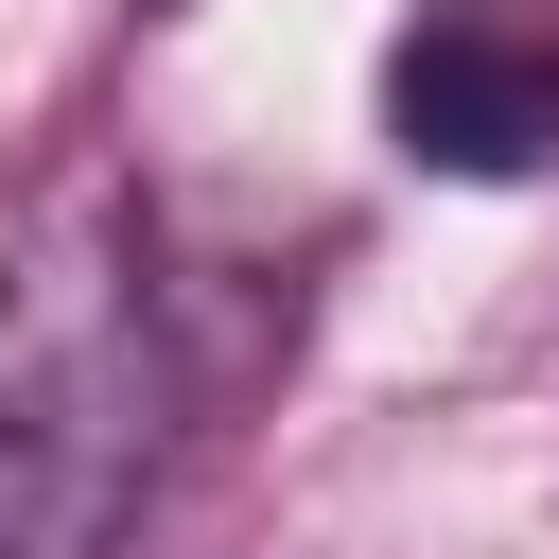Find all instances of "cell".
Masks as SVG:
<instances>
[{
	"instance_id": "obj_2",
	"label": "cell",
	"mask_w": 559,
	"mask_h": 559,
	"mask_svg": "<svg viewBox=\"0 0 559 559\" xmlns=\"http://www.w3.org/2000/svg\"><path fill=\"white\" fill-rule=\"evenodd\" d=\"M384 140L419 175H542L559 157V0H419L384 35Z\"/></svg>"
},
{
	"instance_id": "obj_1",
	"label": "cell",
	"mask_w": 559,
	"mask_h": 559,
	"mask_svg": "<svg viewBox=\"0 0 559 559\" xmlns=\"http://www.w3.org/2000/svg\"><path fill=\"white\" fill-rule=\"evenodd\" d=\"M157 472V349L122 262H0V559H105Z\"/></svg>"
}]
</instances>
